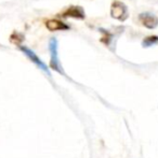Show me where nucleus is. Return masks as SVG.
<instances>
[{"instance_id":"1a4fd4ad","label":"nucleus","mask_w":158,"mask_h":158,"mask_svg":"<svg viewBox=\"0 0 158 158\" xmlns=\"http://www.w3.org/2000/svg\"><path fill=\"white\" fill-rule=\"evenodd\" d=\"M100 31L103 32V35H102V38H101V42H103L106 45H110V44L112 43L113 35L108 32L107 30H104V29H100Z\"/></svg>"},{"instance_id":"f257e3e1","label":"nucleus","mask_w":158,"mask_h":158,"mask_svg":"<svg viewBox=\"0 0 158 158\" xmlns=\"http://www.w3.org/2000/svg\"><path fill=\"white\" fill-rule=\"evenodd\" d=\"M49 51H50V67L56 72L63 74V69L61 67L57 55V40L56 38H51L49 41Z\"/></svg>"},{"instance_id":"f03ea898","label":"nucleus","mask_w":158,"mask_h":158,"mask_svg":"<svg viewBox=\"0 0 158 158\" xmlns=\"http://www.w3.org/2000/svg\"><path fill=\"white\" fill-rule=\"evenodd\" d=\"M111 16L118 21H126L129 16L128 6L121 1H114L111 6Z\"/></svg>"},{"instance_id":"6e6552de","label":"nucleus","mask_w":158,"mask_h":158,"mask_svg":"<svg viewBox=\"0 0 158 158\" xmlns=\"http://www.w3.org/2000/svg\"><path fill=\"white\" fill-rule=\"evenodd\" d=\"M158 43V35H148V37L144 38L142 41V46L143 48H151V46L155 45Z\"/></svg>"},{"instance_id":"39448f33","label":"nucleus","mask_w":158,"mask_h":158,"mask_svg":"<svg viewBox=\"0 0 158 158\" xmlns=\"http://www.w3.org/2000/svg\"><path fill=\"white\" fill-rule=\"evenodd\" d=\"M63 17H73L76 19H84L86 13L82 6H72L68 9H66L63 13H61Z\"/></svg>"},{"instance_id":"0eeeda50","label":"nucleus","mask_w":158,"mask_h":158,"mask_svg":"<svg viewBox=\"0 0 158 158\" xmlns=\"http://www.w3.org/2000/svg\"><path fill=\"white\" fill-rule=\"evenodd\" d=\"M9 40H10L11 43H13V44H14V45L21 46V44L23 43V41H24V40H25V38H24V35H22V33L14 31V32L12 33V35H10V38H9Z\"/></svg>"},{"instance_id":"423d86ee","label":"nucleus","mask_w":158,"mask_h":158,"mask_svg":"<svg viewBox=\"0 0 158 158\" xmlns=\"http://www.w3.org/2000/svg\"><path fill=\"white\" fill-rule=\"evenodd\" d=\"M46 27L50 31H60V30H68L70 26L66 25L65 23H63L60 19H50L46 21Z\"/></svg>"},{"instance_id":"20e7f679","label":"nucleus","mask_w":158,"mask_h":158,"mask_svg":"<svg viewBox=\"0 0 158 158\" xmlns=\"http://www.w3.org/2000/svg\"><path fill=\"white\" fill-rule=\"evenodd\" d=\"M20 50L23 52V54L25 55V56H27L28 58L30 59V60L33 61L35 64H36L37 67H39L40 69H41L42 71H44V72L47 73L48 75H50V71H49V69H48V67L44 64L43 61L41 60V59L39 58L38 56H37L36 54H35L34 52H33L30 48H26V46H20Z\"/></svg>"},{"instance_id":"7ed1b4c3","label":"nucleus","mask_w":158,"mask_h":158,"mask_svg":"<svg viewBox=\"0 0 158 158\" xmlns=\"http://www.w3.org/2000/svg\"><path fill=\"white\" fill-rule=\"evenodd\" d=\"M139 21L147 29H155L158 26V17L152 12H144L139 15Z\"/></svg>"}]
</instances>
